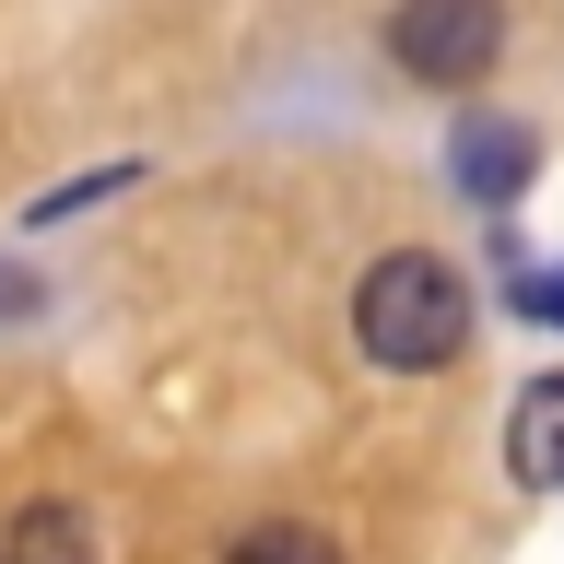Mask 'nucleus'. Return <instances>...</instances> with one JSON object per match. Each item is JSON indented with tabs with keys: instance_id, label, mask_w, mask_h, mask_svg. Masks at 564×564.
Listing matches in <instances>:
<instances>
[{
	"instance_id": "nucleus-1",
	"label": "nucleus",
	"mask_w": 564,
	"mask_h": 564,
	"mask_svg": "<svg viewBox=\"0 0 564 564\" xmlns=\"http://www.w3.org/2000/svg\"><path fill=\"white\" fill-rule=\"evenodd\" d=\"M352 341L377 352V365H447L458 341H470V282L447 271V259H423V247H400V259H377L365 271V294H352Z\"/></svg>"
},
{
	"instance_id": "nucleus-2",
	"label": "nucleus",
	"mask_w": 564,
	"mask_h": 564,
	"mask_svg": "<svg viewBox=\"0 0 564 564\" xmlns=\"http://www.w3.org/2000/svg\"><path fill=\"white\" fill-rule=\"evenodd\" d=\"M388 47H400L412 83L470 95L494 70V47H506V0H400V12H388Z\"/></svg>"
},
{
	"instance_id": "nucleus-3",
	"label": "nucleus",
	"mask_w": 564,
	"mask_h": 564,
	"mask_svg": "<svg viewBox=\"0 0 564 564\" xmlns=\"http://www.w3.org/2000/svg\"><path fill=\"white\" fill-rule=\"evenodd\" d=\"M447 176H458L482 212H506L529 176H541V141H529L518 118H458V130H447Z\"/></svg>"
},
{
	"instance_id": "nucleus-4",
	"label": "nucleus",
	"mask_w": 564,
	"mask_h": 564,
	"mask_svg": "<svg viewBox=\"0 0 564 564\" xmlns=\"http://www.w3.org/2000/svg\"><path fill=\"white\" fill-rule=\"evenodd\" d=\"M506 470H518L529 494H564V377H541L518 400V423H506Z\"/></svg>"
},
{
	"instance_id": "nucleus-5",
	"label": "nucleus",
	"mask_w": 564,
	"mask_h": 564,
	"mask_svg": "<svg viewBox=\"0 0 564 564\" xmlns=\"http://www.w3.org/2000/svg\"><path fill=\"white\" fill-rule=\"evenodd\" d=\"M12 564H95V529L70 518V506H24L12 518Z\"/></svg>"
},
{
	"instance_id": "nucleus-6",
	"label": "nucleus",
	"mask_w": 564,
	"mask_h": 564,
	"mask_svg": "<svg viewBox=\"0 0 564 564\" xmlns=\"http://www.w3.org/2000/svg\"><path fill=\"white\" fill-rule=\"evenodd\" d=\"M224 564H341V553H329V541H317V529L271 518V529H247V541H236V553H224Z\"/></svg>"
},
{
	"instance_id": "nucleus-7",
	"label": "nucleus",
	"mask_w": 564,
	"mask_h": 564,
	"mask_svg": "<svg viewBox=\"0 0 564 564\" xmlns=\"http://www.w3.org/2000/svg\"><path fill=\"white\" fill-rule=\"evenodd\" d=\"M518 306H529V317H564V271H529V282H518Z\"/></svg>"
}]
</instances>
